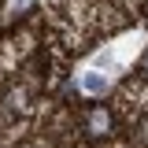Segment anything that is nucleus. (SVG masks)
<instances>
[{
  "mask_svg": "<svg viewBox=\"0 0 148 148\" xmlns=\"http://www.w3.org/2000/svg\"><path fill=\"white\" fill-rule=\"evenodd\" d=\"M82 85H85L89 92H104V78H100V74H85V78H82Z\"/></svg>",
  "mask_w": 148,
  "mask_h": 148,
  "instance_id": "obj_2",
  "label": "nucleus"
},
{
  "mask_svg": "<svg viewBox=\"0 0 148 148\" xmlns=\"http://www.w3.org/2000/svg\"><path fill=\"white\" fill-rule=\"evenodd\" d=\"M85 130H89L92 137L111 133V115H108L104 108H89V111H85Z\"/></svg>",
  "mask_w": 148,
  "mask_h": 148,
  "instance_id": "obj_1",
  "label": "nucleus"
},
{
  "mask_svg": "<svg viewBox=\"0 0 148 148\" xmlns=\"http://www.w3.org/2000/svg\"><path fill=\"white\" fill-rule=\"evenodd\" d=\"M141 67H145V74H148V56H145V63H141Z\"/></svg>",
  "mask_w": 148,
  "mask_h": 148,
  "instance_id": "obj_3",
  "label": "nucleus"
}]
</instances>
